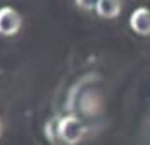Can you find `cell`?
I'll list each match as a JSON object with an SVG mask.
<instances>
[{"label": "cell", "instance_id": "6", "mask_svg": "<svg viewBox=\"0 0 150 145\" xmlns=\"http://www.w3.org/2000/svg\"><path fill=\"white\" fill-rule=\"evenodd\" d=\"M2 130H4V124H2V119H0V136H2Z\"/></svg>", "mask_w": 150, "mask_h": 145}, {"label": "cell", "instance_id": "2", "mask_svg": "<svg viewBox=\"0 0 150 145\" xmlns=\"http://www.w3.org/2000/svg\"><path fill=\"white\" fill-rule=\"evenodd\" d=\"M23 26V16L11 5L0 7V35L2 36H14Z\"/></svg>", "mask_w": 150, "mask_h": 145}, {"label": "cell", "instance_id": "1", "mask_svg": "<svg viewBox=\"0 0 150 145\" xmlns=\"http://www.w3.org/2000/svg\"><path fill=\"white\" fill-rule=\"evenodd\" d=\"M86 133L85 123L76 114H66L57 117V140L66 145H78Z\"/></svg>", "mask_w": 150, "mask_h": 145}, {"label": "cell", "instance_id": "4", "mask_svg": "<svg viewBox=\"0 0 150 145\" xmlns=\"http://www.w3.org/2000/svg\"><path fill=\"white\" fill-rule=\"evenodd\" d=\"M122 11V0H98L95 12L102 19H116Z\"/></svg>", "mask_w": 150, "mask_h": 145}, {"label": "cell", "instance_id": "5", "mask_svg": "<svg viewBox=\"0 0 150 145\" xmlns=\"http://www.w3.org/2000/svg\"><path fill=\"white\" fill-rule=\"evenodd\" d=\"M97 2L98 0H74V4L79 7V9H83V11H95V7H97Z\"/></svg>", "mask_w": 150, "mask_h": 145}, {"label": "cell", "instance_id": "3", "mask_svg": "<svg viewBox=\"0 0 150 145\" xmlns=\"http://www.w3.org/2000/svg\"><path fill=\"white\" fill-rule=\"evenodd\" d=\"M129 28L140 36H150V9L136 7L129 16Z\"/></svg>", "mask_w": 150, "mask_h": 145}]
</instances>
